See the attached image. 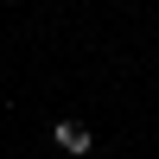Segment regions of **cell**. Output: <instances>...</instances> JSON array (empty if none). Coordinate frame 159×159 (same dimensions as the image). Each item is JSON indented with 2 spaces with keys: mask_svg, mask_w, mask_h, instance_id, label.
I'll list each match as a JSON object with an SVG mask.
<instances>
[{
  "mask_svg": "<svg viewBox=\"0 0 159 159\" xmlns=\"http://www.w3.org/2000/svg\"><path fill=\"white\" fill-rule=\"evenodd\" d=\"M51 147L70 153V159H89V153H96V134H89L83 121H51Z\"/></svg>",
  "mask_w": 159,
  "mask_h": 159,
  "instance_id": "6da1fadb",
  "label": "cell"
}]
</instances>
